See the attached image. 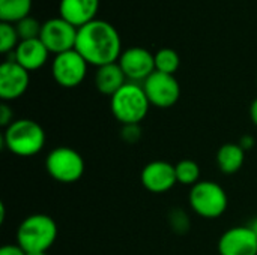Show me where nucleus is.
Listing matches in <instances>:
<instances>
[{"label":"nucleus","instance_id":"6e6552de","mask_svg":"<svg viewBox=\"0 0 257 255\" xmlns=\"http://www.w3.org/2000/svg\"><path fill=\"white\" fill-rule=\"evenodd\" d=\"M77 32L78 29L68 23L66 20H63L62 17L50 18L42 24L39 39L44 42L50 53H54L57 56L75 48Z\"/></svg>","mask_w":257,"mask_h":255},{"label":"nucleus","instance_id":"f3484780","mask_svg":"<svg viewBox=\"0 0 257 255\" xmlns=\"http://www.w3.org/2000/svg\"><path fill=\"white\" fill-rule=\"evenodd\" d=\"M217 165L224 174L238 173L245 161V150L239 143H226L217 152Z\"/></svg>","mask_w":257,"mask_h":255},{"label":"nucleus","instance_id":"9d476101","mask_svg":"<svg viewBox=\"0 0 257 255\" xmlns=\"http://www.w3.org/2000/svg\"><path fill=\"white\" fill-rule=\"evenodd\" d=\"M128 81H145L155 72V56L142 47H131L122 51L117 62Z\"/></svg>","mask_w":257,"mask_h":255},{"label":"nucleus","instance_id":"ddd939ff","mask_svg":"<svg viewBox=\"0 0 257 255\" xmlns=\"http://www.w3.org/2000/svg\"><path fill=\"white\" fill-rule=\"evenodd\" d=\"M140 180L142 185L154 194H164L178 183L175 165L167 161H152L145 165Z\"/></svg>","mask_w":257,"mask_h":255},{"label":"nucleus","instance_id":"a878e982","mask_svg":"<svg viewBox=\"0 0 257 255\" xmlns=\"http://www.w3.org/2000/svg\"><path fill=\"white\" fill-rule=\"evenodd\" d=\"M27 252L20 245H5L0 248V255H26Z\"/></svg>","mask_w":257,"mask_h":255},{"label":"nucleus","instance_id":"cd10ccee","mask_svg":"<svg viewBox=\"0 0 257 255\" xmlns=\"http://www.w3.org/2000/svg\"><path fill=\"white\" fill-rule=\"evenodd\" d=\"M250 117H251V122L257 126V98L251 102V107H250Z\"/></svg>","mask_w":257,"mask_h":255},{"label":"nucleus","instance_id":"423d86ee","mask_svg":"<svg viewBox=\"0 0 257 255\" xmlns=\"http://www.w3.org/2000/svg\"><path fill=\"white\" fill-rule=\"evenodd\" d=\"M84 159L83 156L66 146L53 149L45 159L47 173L59 183H75L84 174Z\"/></svg>","mask_w":257,"mask_h":255},{"label":"nucleus","instance_id":"9b49d317","mask_svg":"<svg viewBox=\"0 0 257 255\" xmlns=\"http://www.w3.org/2000/svg\"><path fill=\"white\" fill-rule=\"evenodd\" d=\"M30 84L29 71H26L15 60H6L0 66V98L8 101H15L21 98Z\"/></svg>","mask_w":257,"mask_h":255},{"label":"nucleus","instance_id":"4468645a","mask_svg":"<svg viewBox=\"0 0 257 255\" xmlns=\"http://www.w3.org/2000/svg\"><path fill=\"white\" fill-rule=\"evenodd\" d=\"M50 51L44 45V42L36 38V39H29V41H20L18 47L15 51H12V59L8 60H15L18 65H21L26 71H38L41 69L47 60H48Z\"/></svg>","mask_w":257,"mask_h":255},{"label":"nucleus","instance_id":"412c9836","mask_svg":"<svg viewBox=\"0 0 257 255\" xmlns=\"http://www.w3.org/2000/svg\"><path fill=\"white\" fill-rule=\"evenodd\" d=\"M20 36L14 24L11 23H3L0 24V51L3 54L15 51V48L20 44Z\"/></svg>","mask_w":257,"mask_h":255},{"label":"nucleus","instance_id":"b1692460","mask_svg":"<svg viewBox=\"0 0 257 255\" xmlns=\"http://www.w3.org/2000/svg\"><path fill=\"white\" fill-rule=\"evenodd\" d=\"M140 135H142V129H140V125H122V140L130 143V144H134L140 140Z\"/></svg>","mask_w":257,"mask_h":255},{"label":"nucleus","instance_id":"5701e85b","mask_svg":"<svg viewBox=\"0 0 257 255\" xmlns=\"http://www.w3.org/2000/svg\"><path fill=\"white\" fill-rule=\"evenodd\" d=\"M169 221H170V225L173 227V230L176 233H185L190 227V221H188V216L185 215L184 210H172L170 215H169Z\"/></svg>","mask_w":257,"mask_h":255},{"label":"nucleus","instance_id":"a211bd4d","mask_svg":"<svg viewBox=\"0 0 257 255\" xmlns=\"http://www.w3.org/2000/svg\"><path fill=\"white\" fill-rule=\"evenodd\" d=\"M32 0H0V20L3 23L17 24L29 17Z\"/></svg>","mask_w":257,"mask_h":255},{"label":"nucleus","instance_id":"20e7f679","mask_svg":"<svg viewBox=\"0 0 257 255\" xmlns=\"http://www.w3.org/2000/svg\"><path fill=\"white\" fill-rule=\"evenodd\" d=\"M5 147L21 158L38 155L45 146V132L42 126L32 119L14 120L3 134Z\"/></svg>","mask_w":257,"mask_h":255},{"label":"nucleus","instance_id":"f8f14e48","mask_svg":"<svg viewBox=\"0 0 257 255\" xmlns=\"http://www.w3.org/2000/svg\"><path fill=\"white\" fill-rule=\"evenodd\" d=\"M220 255H257V237L248 225L226 230L218 240Z\"/></svg>","mask_w":257,"mask_h":255},{"label":"nucleus","instance_id":"bb28decb","mask_svg":"<svg viewBox=\"0 0 257 255\" xmlns=\"http://www.w3.org/2000/svg\"><path fill=\"white\" fill-rule=\"evenodd\" d=\"M239 146L247 152L248 149H251L254 146V138L251 135H244L241 140H239Z\"/></svg>","mask_w":257,"mask_h":255},{"label":"nucleus","instance_id":"2eb2a0df","mask_svg":"<svg viewBox=\"0 0 257 255\" xmlns=\"http://www.w3.org/2000/svg\"><path fill=\"white\" fill-rule=\"evenodd\" d=\"M99 0H60V17L77 29L96 20Z\"/></svg>","mask_w":257,"mask_h":255},{"label":"nucleus","instance_id":"7ed1b4c3","mask_svg":"<svg viewBox=\"0 0 257 255\" xmlns=\"http://www.w3.org/2000/svg\"><path fill=\"white\" fill-rule=\"evenodd\" d=\"M151 102L143 86L128 81L110 98V108L120 125H140L149 113Z\"/></svg>","mask_w":257,"mask_h":255},{"label":"nucleus","instance_id":"39448f33","mask_svg":"<svg viewBox=\"0 0 257 255\" xmlns=\"http://www.w3.org/2000/svg\"><path fill=\"white\" fill-rule=\"evenodd\" d=\"M188 203L196 215L215 219L220 218L229 206V198L223 186L212 180H200L194 186H191Z\"/></svg>","mask_w":257,"mask_h":255},{"label":"nucleus","instance_id":"c85d7f7f","mask_svg":"<svg viewBox=\"0 0 257 255\" xmlns=\"http://www.w3.org/2000/svg\"><path fill=\"white\" fill-rule=\"evenodd\" d=\"M248 227L251 228V231L254 233V236L257 237V216L253 219V221H251V222H250V224H248Z\"/></svg>","mask_w":257,"mask_h":255},{"label":"nucleus","instance_id":"6ab92c4d","mask_svg":"<svg viewBox=\"0 0 257 255\" xmlns=\"http://www.w3.org/2000/svg\"><path fill=\"white\" fill-rule=\"evenodd\" d=\"M178 183L185 186H194L200 182V167L191 159H182L175 165Z\"/></svg>","mask_w":257,"mask_h":255},{"label":"nucleus","instance_id":"393cba45","mask_svg":"<svg viewBox=\"0 0 257 255\" xmlns=\"http://www.w3.org/2000/svg\"><path fill=\"white\" fill-rule=\"evenodd\" d=\"M12 122H14V113H12L11 107L6 102H3L0 105V125L8 128Z\"/></svg>","mask_w":257,"mask_h":255},{"label":"nucleus","instance_id":"f257e3e1","mask_svg":"<svg viewBox=\"0 0 257 255\" xmlns=\"http://www.w3.org/2000/svg\"><path fill=\"white\" fill-rule=\"evenodd\" d=\"M75 50L83 59L96 68L116 63L122 54L119 32L104 20H93L77 32Z\"/></svg>","mask_w":257,"mask_h":255},{"label":"nucleus","instance_id":"f03ea898","mask_svg":"<svg viewBox=\"0 0 257 255\" xmlns=\"http://www.w3.org/2000/svg\"><path fill=\"white\" fill-rule=\"evenodd\" d=\"M57 239V224L45 213H35L21 221L17 230V245L26 252H47Z\"/></svg>","mask_w":257,"mask_h":255},{"label":"nucleus","instance_id":"1a4fd4ad","mask_svg":"<svg viewBox=\"0 0 257 255\" xmlns=\"http://www.w3.org/2000/svg\"><path fill=\"white\" fill-rule=\"evenodd\" d=\"M145 93L151 102L158 108L173 107L181 98V86L175 75L155 71L149 78L143 81Z\"/></svg>","mask_w":257,"mask_h":255},{"label":"nucleus","instance_id":"4be33fe9","mask_svg":"<svg viewBox=\"0 0 257 255\" xmlns=\"http://www.w3.org/2000/svg\"><path fill=\"white\" fill-rule=\"evenodd\" d=\"M15 29L18 32V36L21 41H29V39H36L41 35L42 30V24H39V21L33 17H26L21 21H18L15 24Z\"/></svg>","mask_w":257,"mask_h":255},{"label":"nucleus","instance_id":"aec40b11","mask_svg":"<svg viewBox=\"0 0 257 255\" xmlns=\"http://www.w3.org/2000/svg\"><path fill=\"white\" fill-rule=\"evenodd\" d=\"M154 56H155V71L163 72V74L175 75V72L179 69L181 59H179V54L175 50L161 48Z\"/></svg>","mask_w":257,"mask_h":255},{"label":"nucleus","instance_id":"dca6fc26","mask_svg":"<svg viewBox=\"0 0 257 255\" xmlns=\"http://www.w3.org/2000/svg\"><path fill=\"white\" fill-rule=\"evenodd\" d=\"M126 83H128V80H126V77H125V74H123V71L117 62L99 66L96 69L95 86H96L98 92H101L102 95H107L111 98Z\"/></svg>","mask_w":257,"mask_h":255},{"label":"nucleus","instance_id":"c756f323","mask_svg":"<svg viewBox=\"0 0 257 255\" xmlns=\"http://www.w3.org/2000/svg\"><path fill=\"white\" fill-rule=\"evenodd\" d=\"M26 255H47L45 252H27Z\"/></svg>","mask_w":257,"mask_h":255},{"label":"nucleus","instance_id":"0eeeda50","mask_svg":"<svg viewBox=\"0 0 257 255\" xmlns=\"http://www.w3.org/2000/svg\"><path fill=\"white\" fill-rule=\"evenodd\" d=\"M87 66L89 63L74 48L54 57L51 63V74L59 86L65 89H72L83 83L87 74Z\"/></svg>","mask_w":257,"mask_h":255}]
</instances>
